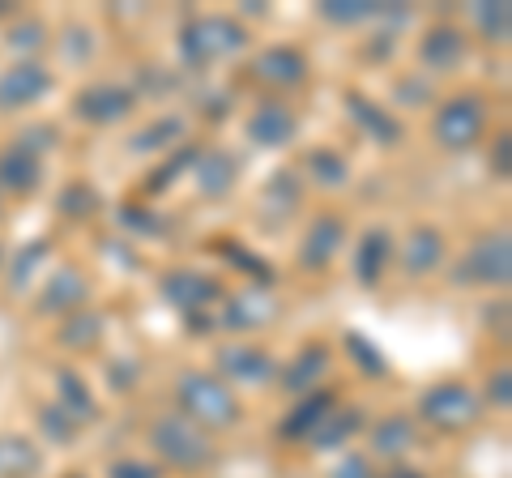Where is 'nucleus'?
<instances>
[{"label": "nucleus", "instance_id": "obj_1", "mask_svg": "<svg viewBox=\"0 0 512 478\" xmlns=\"http://www.w3.org/2000/svg\"><path fill=\"white\" fill-rule=\"evenodd\" d=\"M248 47V30L239 26L235 18H222V13H205V18H192L180 30V56L184 65L205 69L214 60H227L235 52Z\"/></svg>", "mask_w": 512, "mask_h": 478}, {"label": "nucleus", "instance_id": "obj_2", "mask_svg": "<svg viewBox=\"0 0 512 478\" xmlns=\"http://www.w3.org/2000/svg\"><path fill=\"white\" fill-rule=\"evenodd\" d=\"M175 397H180V414L192 419L197 427H235L239 423V402L231 385H222L218 376L205 372H184L180 385H175Z\"/></svg>", "mask_w": 512, "mask_h": 478}, {"label": "nucleus", "instance_id": "obj_3", "mask_svg": "<svg viewBox=\"0 0 512 478\" xmlns=\"http://www.w3.org/2000/svg\"><path fill=\"white\" fill-rule=\"evenodd\" d=\"M150 444H154V453L175 470H205L214 461L210 432L197 427L192 419H184V414H163V419L150 427Z\"/></svg>", "mask_w": 512, "mask_h": 478}, {"label": "nucleus", "instance_id": "obj_4", "mask_svg": "<svg viewBox=\"0 0 512 478\" xmlns=\"http://www.w3.org/2000/svg\"><path fill=\"white\" fill-rule=\"evenodd\" d=\"M478 414H483V397H478L466 380H444V385H431L419 397V419L431 423L436 432H461V427H474Z\"/></svg>", "mask_w": 512, "mask_h": 478}, {"label": "nucleus", "instance_id": "obj_5", "mask_svg": "<svg viewBox=\"0 0 512 478\" xmlns=\"http://www.w3.org/2000/svg\"><path fill=\"white\" fill-rule=\"evenodd\" d=\"M508 278H512V244L504 231L474 239L470 252L453 269L457 286H508Z\"/></svg>", "mask_w": 512, "mask_h": 478}, {"label": "nucleus", "instance_id": "obj_6", "mask_svg": "<svg viewBox=\"0 0 512 478\" xmlns=\"http://www.w3.org/2000/svg\"><path fill=\"white\" fill-rule=\"evenodd\" d=\"M487 129V103L478 94H457L436 111V141L444 150H470Z\"/></svg>", "mask_w": 512, "mask_h": 478}, {"label": "nucleus", "instance_id": "obj_7", "mask_svg": "<svg viewBox=\"0 0 512 478\" xmlns=\"http://www.w3.org/2000/svg\"><path fill=\"white\" fill-rule=\"evenodd\" d=\"M214 363H218L222 385H269V380L278 376V359L269 355L265 346H248V342L222 346Z\"/></svg>", "mask_w": 512, "mask_h": 478}, {"label": "nucleus", "instance_id": "obj_8", "mask_svg": "<svg viewBox=\"0 0 512 478\" xmlns=\"http://www.w3.org/2000/svg\"><path fill=\"white\" fill-rule=\"evenodd\" d=\"M274 312H278V299L265 291H256V286H248L244 295H231L227 304H222V312L214 316V325H222L227 333H248V329H261L274 321Z\"/></svg>", "mask_w": 512, "mask_h": 478}, {"label": "nucleus", "instance_id": "obj_9", "mask_svg": "<svg viewBox=\"0 0 512 478\" xmlns=\"http://www.w3.org/2000/svg\"><path fill=\"white\" fill-rule=\"evenodd\" d=\"M137 107V94L128 86H116V82H99V86H86L82 94H77L73 111L82 116L86 124H116L124 120L128 111Z\"/></svg>", "mask_w": 512, "mask_h": 478}, {"label": "nucleus", "instance_id": "obj_10", "mask_svg": "<svg viewBox=\"0 0 512 478\" xmlns=\"http://www.w3.org/2000/svg\"><path fill=\"white\" fill-rule=\"evenodd\" d=\"M163 295L184 316H197V312H205L210 304L222 299V282L210 278V274H197V269H175V274L163 278Z\"/></svg>", "mask_w": 512, "mask_h": 478}, {"label": "nucleus", "instance_id": "obj_11", "mask_svg": "<svg viewBox=\"0 0 512 478\" xmlns=\"http://www.w3.org/2000/svg\"><path fill=\"white\" fill-rule=\"evenodd\" d=\"M47 90H52V73L35 65V60H22V65L0 73V111H18V107L39 103Z\"/></svg>", "mask_w": 512, "mask_h": 478}, {"label": "nucleus", "instance_id": "obj_12", "mask_svg": "<svg viewBox=\"0 0 512 478\" xmlns=\"http://www.w3.org/2000/svg\"><path fill=\"white\" fill-rule=\"evenodd\" d=\"M299 133V120H295V111L278 103V99H269L261 103L248 116V137L256 141V146H265V150H278V146H291Z\"/></svg>", "mask_w": 512, "mask_h": 478}, {"label": "nucleus", "instance_id": "obj_13", "mask_svg": "<svg viewBox=\"0 0 512 478\" xmlns=\"http://www.w3.org/2000/svg\"><path fill=\"white\" fill-rule=\"evenodd\" d=\"M252 73L261 77L265 86L291 90V86L308 82V60H303V52H295V47H265V52H256Z\"/></svg>", "mask_w": 512, "mask_h": 478}, {"label": "nucleus", "instance_id": "obj_14", "mask_svg": "<svg viewBox=\"0 0 512 478\" xmlns=\"http://www.w3.org/2000/svg\"><path fill=\"white\" fill-rule=\"evenodd\" d=\"M342 244H346V218L342 214H320V218H312L308 235H303L299 261L308 269H325L333 257H338Z\"/></svg>", "mask_w": 512, "mask_h": 478}, {"label": "nucleus", "instance_id": "obj_15", "mask_svg": "<svg viewBox=\"0 0 512 478\" xmlns=\"http://www.w3.org/2000/svg\"><path fill=\"white\" fill-rule=\"evenodd\" d=\"M90 299V282L77 274L73 265H64V269H56L52 278H47V286H43V295H39V312H52V316H69V312H77Z\"/></svg>", "mask_w": 512, "mask_h": 478}, {"label": "nucleus", "instance_id": "obj_16", "mask_svg": "<svg viewBox=\"0 0 512 478\" xmlns=\"http://www.w3.org/2000/svg\"><path fill=\"white\" fill-rule=\"evenodd\" d=\"M346 111H350V120L359 124V133L367 141H376V146H397L402 141V124L393 120V111H384L380 103L372 99H363V94H346Z\"/></svg>", "mask_w": 512, "mask_h": 478}, {"label": "nucleus", "instance_id": "obj_17", "mask_svg": "<svg viewBox=\"0 0 512 478\" xmlns=\"http://www.w3.org/2000/svg\"><path fill=\"white\" fill-rule=\"evenodd\" d=\"M419 56L431 73H453L466 60V35L457 26H431L419 43Z\"/></svg>", "mask_w": 512, "mask_h": 478}, {"label": "nucleus", "instance_id": "obj_18", "mask_svg": "<svg viewBox=\"0 0 512 478\" xmlns=\"http://www.w3.org/2000/svg\"><path fill=\"white\" fill-rule=\"evenodd\" d=\"M39 180H43V158L39 154H30L22 146L0 150V188H5V193L26 197V193L39 188Z\"/></svg>", "mask_w": 512, "mask_h": 478}, {"label": "nucleus", "instance_id": "obj_19", "mask_svg": "<svg viewBox=\"0 0 512 478\" xmlns=\"http://www.w3.org/2000/svg\"><path fill=\"white\" fill-rule=\"evenodd\" d=\"M325 372H329V350L320 346V342H312V346H303L291 363H286L282 385L291 389V393H299V397H308V393H316V389H320V380H325Z\"/></svg>", "mask_w": 512, "mask_h": 478}, {"label": "nucleus", "instance_id": "obj_20", "mask_svg": "<svg viewBox=\"0 0 512 478\" xmlns=\"http://www.w3.org/2000/svg\"><path fill=\"white\" fill-rule=\"evenodd\" d=\"M393 261V235L384 227H372L363 239H359V252H355V278L363 286H380L384 269Z\"/></svg>", "mask_w": 512, "mask_h": 478}, {"label": "nucleus", "instance_id": "obj_21", "mask_svg": "<svg viewBox=\"0 0 512 478\" xmlns=\"http://www.w3.org/2000/svg\"><path fill=\"white\" fill-rule=\"evenodd\" d=\"M338 406V397H333L329 389H316L308 397H299V406L291 410V419H282L278 427V436L282 440H303V436H312L320 423H325V414Z\"/></svg>", "mask_w": 512, "mask_h": 478}, {"label": "nucleus", "instance_id": "obj_22", "mask_svg": "<svg viewBox=\"0 0 512 478\" xmlns=\"http://www.w3.org/2000/svg\"><path fill=\"white\" fill-rule=\"evenodd\" d=\"M363 423H367V410H359V406H333L325 414V423L312 432V444L320 453H333V449H342L350 436H359Z\"/></svg>", "mask_w": 512, "mask_h": 478}, {"label": "nucleus", "instance_id": "obj_23", "mask_svg": "<svg viewBox=\"0 0 512 478\" xmlns=\"http://www.w3.org/2000/svg\"><path fill=\"white\" fill-rule=\"evenodd\" d=\"M235 158L222 150H205L197 163H192V175H197V193L201 197H227L235 188Z\"/></svg>", "mask_w": 512, "mask_h": 478}, {"label": "nucleus", "instance_id": "obj_24", "mask_svg": "<svg viewBox=\"0 0 512 478\" xmlns=\"http://www.w3.org/2000/svg\"><path fill=\"white\" fill-rule=\"evenodd\" d=\"M444 261V235L440 231H431V227H419V231H410V239L402 244V265H406V274L410 278H423L431 274Z\"/></svg>", "mask_w": 512, "mask_h": 478}, {"label": "nucleus", "instance_id": "obj_25", "mask_svg": "<svg viewBox=\"0 0 512 478\" xmlns=\"http://www.w3.org/2000/svg\"><path fill=\"white\" fill-rule=\"evenodd\" d=\"M414 436H419V432H414L410 414H389V419H380L372 427V449L380 457H402V453L414 449Z\"/></svg>", "mask_w": 512, "mask_h": 478}, {"label": "nucleus", "instance_id": "obj_26", "mask_svg": "<svg viewBox=\"0 0 512 478\" xmlns=\"http://www.w3.org/2000/svg\"><path fill=\"white\" fill-rule=\"evenodd\" d=\"M43 466L39 449L22 436H0V478H35Z\"/></svg>", "mask_w": 512, "mask_h": 478}, {"label": "nucleus", "instance_id": "obj_27", "mask_svg": "<svg viewBox=\"0 0 512 478\" xmlns=\"http://www.w3.org/2000/svg\"><path fill=\"white\" fill-rule=\"evenodd\" d=\"M56 389H60V410L69 414V419H73L77 427L90 423L94 414H99V406H94V397H90V389H86V380L77 376V372H60Z\"/></svg>", "mask_w": 512, "mask_h": 478}, {"label": "nucleus", "instance_id": "obj_28", "mask_svg": "<svg viewBox=\"0 0 512 478\" xmlns=\"http://www.w3.org/2000/svg\"><path fill=\"white\" fill-rule=\"evenodd\" d=\"M103 338V316L99 312H69L64 316V325H60V346H69V350H90V346H99Z\"/></svg>", "mask_w": 512, "mask_h": 478}, {"label": "nucleus", "instance_id": "obj_29", "mask_svg": "<svg viewBox=\"0 0 512 478\" xmlns=\"http://www.w3.org/2000/svg\"><path fill=\"white\" fill-rule=\"evenodd\" d=\"M184 137V120L180 116H163V120H154L146 124L133 141H128V150L133 154H150V150H167L171 141H180Z\"/></svg>", "mask_w": 512, "mask_h": 478}, {"label": "nucleus", "instance_id": "obj_30", "mask_svg": "<svg viewBox=\"0 0 512 478\" xmlns=\"http://www.w3.org/2000/svg\"><path fill=\"white\" fill-rule=\"evenodd\" d=\"M474 22L491 43H508V35H512V9L504 5V0H478Z\"/></svg>", "mask_w": 512, "mask_h": 478}, {"label": "nucleus", "instance_id": "obj_31", "mask_svg": "<svg viewBox=\"0 0 512 478\" xmlns=\"http://www.w3.org/2000/svg\"><path fill=\"white\" fill-rule=\"evenodd\" d=\"M376 13L380 5H367V0H325L320 5V18L333 26H359V22H372Z\"/></svg>", "mask_w": 512, "mask_h": 478}, {"label": "nucleus", "instance_id": "obj_32", "mask_svg": "<svg viewBox=\"0 0 512 478\" xmlns=\"http://www.w3.org/2000/svg\"><path fill=\"white\" fill-rule=\"evenodd\" d=\"M308 167H312V180L316 184H329V188H342L346 175H350V163H346L338 150H312L308 154Z\"/></svg>", "mask_w": 512, "mask_h": 478}, {"label": "nucleus", "instance_id": "obj_33", "mask_svg": "<svg viewBox=\"0 0 512 478\" xmlns=\"http://www.w3.org/2000/svg\"><path fill=\"white\" fill-rule=\"evenodd\" d=\"M197 158H201V150H197V146H188V150H175V158H167V163L154 171V180L146 184V193H167V188H171L175 180H180V175H184L192 163H197Z\"/></svg>", "mask_w": 512, "mask_h": 478}, {"label": "nucleus", "instance_id": "obj_34", "mask_svg": "<svg viewBox=\"0 0 512 478\" xmlns=\"http://www.w3.org/2000/svg\"><path fill=\"white\" fill-rule=\"evenodd\" d=\"M299 180H295V171H274V180H269L265 188V205L269 210H291V205H299Z\"/></svg>", "mask_w": 512, "mask_h": 478}, {"label": "nucleus", "instance_id": "obj_35", "mask_svg": "<svg viewBox=\"0 0 512 478\" xmlns=\"http://www.w3.org/2000/svg\"><path fill=\"white\" fill-rule=\"evenodd\" d=\"M346 346H350V359H355L367 376H384V372H389V363H384V355H380V350H376L372 342L363 338V333H346Z\"/></svg>", "mask_w": 512, "mask_h": 478}, {"label": "nucleus", "instance_id": "obj_36", "mask_svg": "<svg viewBox=\"0 0 512 478\" xmlns=\"http://www.w3.org/2000/svg\"><path fill=\"white\" fill-rule=\"evenodd\" d=\"M222 257H227L231 265H239V269H248V274L256 278V282H261V286H269V278H274V269H269L261 257H252V252H244V248H239L235 244V239H222Z\"/></svg>", "mask_w": 512, "mask_h": 478}, {"label": "nucleus", "instance_id": "obj_37", "mask_svg": "<svg viewBox=\"0 0 512 478\" xmlns=\"http://www.w3.org/2000/svg\"><path fill=\"white\" fill-rule=\"evenodd\" d=\"M39 427H43V436L52 440V444H73V436H77V423L60 406H47L39 414Z\"/></svg>", "mask_w": 512, "mask_h": 478}, {"label": "nucleus", "instance_id": "obj_38", "mask_svg": "<svg viewBox=\"0 0 512 478\" xmlns=\"http://www.w3.org/2000/svg\"><path fill=\"white\" fill-rule=\"evenodd\" d=\"M94 205H99V197H94V188H86V184H69V188L60 193V210L69 214V218L94 214Z\"/></svg>", "mask_w": 512, "mask_h": 478}, {"label": "nucleus", "instance_id": "obj_39", "mask_svg": "<svg viewBox=\"0 0 512 478\" xmlns=\"http://www.w3.org/2000/svg\"><path fill=\"white\" fill-rule=\"evenodd\" d=\"M43 43H47V26L35 22V18L18 22V26H13V35H9V47H13V52H39Z\"/></svg>", "mask_w": 512, "mask_h": 478}, {"label": "nucleus", "instance_id": "obj_40", "mask_svg": "<svg viewBox=\"0 0 512 478\" xmlns=\"http://www.w3.org/2000/svg\"><path fill=\"white\" fill-rule=\"evenodd\" d=\"M13 146H22V150H30V154H47L56 146V129H47V124H35V129H26V133H18V141Z\"/></svg>", "mask_w": 512, "mask_h": 478}, {"label": "nucleus", "instance_id": "obj_41", "mask_svg": "<svg viewBox=\"0 0 512 478\" xmlns=\"http://www.w3.org/2000/svg\"><path fill=\"white\" fill-rule=\"evenodd\" d=\"M107 478H163V466H154V461H137V457H124L116 466L107 470Z\"/></svg>", "mask_w": 512, "mask_h": 478}, {"label": "nucleus", "instance_id": "obj_42", "mask_svg": "<svg viewBox=\"0 0 512 478\" xmlns=\"http://www.w3.org/2000/svg\"><path fill=\"white\" fill-rule=\"evenodd\" d=\"M43 257H47V248H43V239H35V244H30V248L22 252V257H18V261H13V282H18V286H22V282L30 278V269H35V265H39Z\"/></svg>", "mask_w": 512, "mask_h": 478}, {"label": "nucleus", "instance_id": "obj_43", "mask_svg": "<svg viewBox=\"0 0 512 478\" xmlns=\"http://www.w3.org/2000/svg\"><path fill=\"white\" fill-rule=\"evenodd\" d=\"M491 171H495V175H500V180H508V171H512V137H508V133H500V137H495Z\"/></svg>", "mask_w": 512, "mask_h": 478}, {"label": "nucleus", "instance_id": "obj_44", "mask_svg": "<svg viewBox=\"0 0 512 478\" xmlns=\"http://www.w3.org/2000/svg\"><path fill=\"white\" fill-rule=\"evenodd\" d=\"M329 478H372V461L359 457V453H350V457H342V466L333 470Z\"/></svg>", "mask_w": 512, "mask_h": 478}, {"label": "nucleus", "instance_id": "obj_45", "mask_svg": "<svg viewBox=\"0 0 512 478\" xmlns=\"http://www.w3.org/2000/svg\"><path fill=\"white\" fill-rule=\"evenodd\" d=\"M487 397H491V402L500 406V410H508V402H512V393H508V372H495V376H491Z\"/></svg>", "mask_w": 512, "mask_h": 478}, {"label": "nucleus", "instance_id": "obj_46", "mask_svg": "<svg viewBox=\"0 0 512 478\" xmlns=\"http://www.w3.org/2000/svg\"><path fill=\"white\" fill-rule=\"evenodd\" d=\"M124 222H133V227H141V231H163L158 214H137V205H124Z\"/></svg>", "mask_w": 512, "mask_h": 478}, {"label": "nucleus", "instance_id": "obj_47", "mask_svg": "<svg viewBox=\"0 0 512 478\" xmlns=\"http://www.w3.org/2000/svg\"><path fill=\"white\" fill-rule=\"evenodd\" d=\"M389 478H427V474H419V470H406V466H402V470H393Z\"/></svg>", "mask_w": 512, "mask_h": 478}, {"label": "nucleus", "instance_id": "obj_48", "mask_svg": "<svg viewBox=\"0 0 512 478\" xmlns=\"http://www.w3.org/2000/svg\"><path fill=\"white\" fill-rule=\"evenodd\" d=\"M0 13H9V5H5V0H0Z\"/></svg>", "mask_w": 512, "mask_h": 478}]
</instances>
